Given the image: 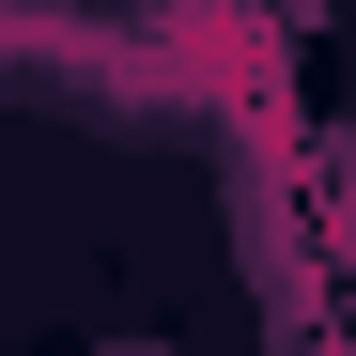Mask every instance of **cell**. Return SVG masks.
Segmentation results:
<instances>
[{
    "label": "cell",
    "instance_id": "cell-1",
    "mask_svg": "<svg viewBox=\"0 0 356 356\" xmlns=\"http://www.w3.org/2000/svg\"><path fill=\"white\" fill-rule=\"evenodd\" d=\"M0 93H47V108H155L170 63H155V31H93V0H0Z\"/></svg>",
    "mask_w": 356,
    "mask_h": 356
}]
</instances>
